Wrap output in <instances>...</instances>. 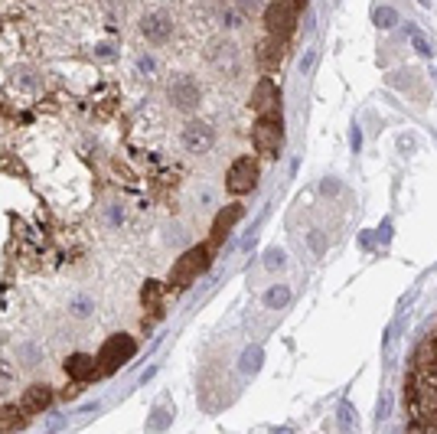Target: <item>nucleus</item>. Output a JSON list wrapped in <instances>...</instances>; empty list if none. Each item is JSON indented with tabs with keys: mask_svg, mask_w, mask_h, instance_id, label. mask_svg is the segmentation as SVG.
<instances>
[{
	"mask_svg": "<svg viewBox=\"0 0 437 434\" xmlns=\"http://www.w3.org/2000/svg\"><path fill=\"white\" fill-rule=\"evenodd\" d=\"M278 105V88L271 78H261L258 86H255V95H252V108L258 115H271V108Z\"/></svg>",
	"mask_w": 437,
	"mask_h": 434,
	"instance_id": "12",
	"label": "nucleus"
},
{
	"mask_svg": "<svg viewBox=\"0 0 437 434\" xmlns=\"http://www.w3.org/2000/svg\"><path fill=\"white\" fill-rule=\"evenodd\" d=\"M238 10H245V13H255V10L261 7V0H235Z\"/></svg>",
	"mask_w": 437,
	"mask_h": 434,
	"instance_id": "22",
	"label": "nucleus"
},
{
	"mask_svg": "<svg viewBox=\"0 0 437 434\" xmlns=\"http://www.w3.org/2000/svg\"><path fill=\"white\" fill-rule=\"evenodd\" d=\"M291 4H297V7H301V4H303V0H291Z\"/></svg>",
	"mask_w": 437,
	"mask_h": 434,
	"instance_id": "25",
	"label": "nucleus"
},
{
	"mask_svg": "<svg viewBox=\"0 0 437 434\" xmlns=\"http://www.w3.org/2000/svg\"><path fill=\"white\" fill-rule=\"evenodd\" d=\"M252 141H255V147H258L264 157H278V153H281V141H284V134H281V121L274 118V115H261V118L255 121Z\"/></svg>",
	"mask_w": 437,
	"mask_h": 434,
	"instance_id": "4",
	"label": "nucleus"
},
{
	"mask_svg": "<svg viewBox=\"0 0 437 434\" xmlns=\"http://www.w3.org/2000/svg\"><path fill=\"white\" fill-rule=\"evenodd\" d=\"M372 20H375L378 30H392V26L398 23V13H395V7H375Z\"/></svg>",
	"mask_w": 437,
	"mask_h": 434,
	"instance_id": "16",
	"label": "nucleus"
},
{
	"mask_svg": "<svg viewBox=\"0 0 437 434\" xmlns=\"http://www.w3.org/2000/svg\"><path fill=\"white\" fill-rule=\"evenodd\" d=\"M52 405V389L49 385H30V389L23 392V399H20V409L26 411V415H36V411H46Z\"/></svg>",
	"mask_w": 437,
	"mask_h": 434,
	"instance_id": "9",
	"label": "nucleus"
},
{
	"mask_svg": "<svg viewBox=\"0 0 437 434\" xmlns=\"http://www.w3.org/2000/svg\"><path fill=\"white\" fill-rule=\"evenodd\" d=\"M13 382H17V373H13V366L0 359V395H7V392L13 389Z\"/></svg>",
	"mask_w": 437,
	"mask_h": 434,
	"instance_id": "17",
	"label": "nucleus"
},
{
	"mask_svg": "<svg viewBox=\"0 0 437 434\" xmlns=\"http://www.w3.org/2000/svg\"><path fill=\"white\" fill-rule=\"evenodd\" d=\"M66 373L72 375L76 382H85V379L95 373V356H88V353H72V356L66 359Z\"/></svg>",
	"mask_w": 437,
	"mask_h": 434,
	"instance_id": "13",
	"label": "nucleus"
},
{
	"mask_svg": "<svg viewBox=\"0 0 437 434\" xmlns=\"http://www.w3.org/2000/svg\"><path fill=\"white\" fill-rule=\"evenodd\" d=\"M294 23H297V10L291 0H278V4H271L264 10V26H268L271 36H278V40H287V36L294 33Z\"/></svg>",
	"mask_w": 437,
	"mask_h": 434,
	"instance_id": "5",
	"label": "nucleus"
},
{
	"mask_svg": "<svg viewBox=\"0 0 437 434\" xmlns=\"http://www.w3.org/2000/svg\"><path fill=\"white\" fill-rule=\"evenodd\" d=\"M281 52H284V43H281L278 36H271V33H268V40H261L258 49H255V59H258L261 69H278Z\"/></svg>",
	"mask_w": 437,
	"mask_h": 434,
	"instance_id": "10",
	"label": "nucleus"
},
{
	"mask_svg": "<svg viewBox=\"0 0 437 434\" xmlns=\"http://www.w3.org/2000/svg\"><path fill=\"white\" fill-rule=\"evenodd\" d=\"M26 425V411L13 409V405H4L0 409V431H20Z\"/></svg>",
	"mask_w": 437,
	"mask_h": 434,
	"instance_id": "15",
	"label": "nucleus"
},
{
	"mask_svg": "<svg viewBox=\"0 0 437 434\" xmlns=\"http://www.w3.org/2000/svg\"><path fill=\"white\" fill-rule=\"evenodd\" d=\"M180 144L190 153H206L216 144V131H212L209 124H202V121H190V124L180 131Z\"/></svg>",
	"mask_w": 437,
	"mask_h": 434,
	"instance_id": "7",
	"label": "nucleus"
},
{
	"mask_svg": "<svg viewBox=\"0 0 437 434\" xmlns=\"http://www.w3.org/2000/svg\"><path fill=\"white\" fill-rule=\"evenodd\" d=\"M287 300H291V291L287 288H271L268 294H264V304L268 307H284Z\"/></svg>",
	"mask_w": 437,
	"mask_h": 434,
	"instance_id": "19",
	"label": "nucleus"
},
{
	"mask_svg": "<svg viewBox=\"0 0 437 434\" xmlns=\"http://www.w3.org/2000/svg\"><path fill=\"white\" fill-rule=\"evenodd\" d=\"M255 183H258V163H255L252 157H242V160H235L232 167H228V173H226L228 193L245 196V193H252L255 189Z\"/></svg>",
	"mask_w": 437,
	"mask_h": 434,
	"instance_id": "6",
	"label": "nucleus"
},
{
	"mask_svg": "<svg viewBox=\"0 0 437 434\" xmlns=\"http://www.w3.org/2000/svg\"><path fill=\"white\" fill-rule=\"evenodd\" d=\"M238 366H242V373H255V369L261 366V349L258 346L245 349V353H242V363H238Z\"/></svg>",
	"mask_w": 437,
	"mask_h": 434,
	"instance_id": "18",
	"label": "nucleus"
},
{
	"mask_svg": "<svg viewBox=\"0 0 437 434\" xmlns=\"http://www.w3.org/2000/svg\"><path fill=\"white\" fill-rule=\"evenodd\" d=\"M131 356H134V340H131L127 333H115V336L105 340V346H101L98 366H101V373H115V369H121Z\"/></svg>",
	"mask_w": 437,
	"mask_h": 434,
	"instance_id": "3",
	"label": "nucleus"
},
{
	"mask_svg": "<svg viewBox=\"0 0 437 434\" xmlns=\"http://www.w3.org/2000/svg\"><path fill=\"white\" fill-rule=\"evenodd\" d=\"M167 95H170V105H173V108H180V111H196V108H199V102H202L199 82H196L193 76H186V72L170 76Z\"/></svg>",
	"mask_w": 437,
	"mask_h": 434,
	"instance_id": "2",
	"label": "nucleus"
},
{
	"mask_svg": "<svg viewBox=\"0 0 437 434\" xmlns=\"http://www.w3.org/2000/svg\"><path fill=\"white\" fill-rule=\"evenodd\" d=\"M264 264H268V268H281V264H284V255H281V252H268V255H264Z\"/></svg>",
	"mask_w": 437,
	"mask_h": 434,
	"instance_id": "21",
	"label": "nucleus"
},
{
	"mask_svg": "<svg viewBox=\"0 0 437 434\" xmlns=\"http://www.w3.org/2000/svg\"><path fill=\"white\" fill-rule=\"evenodd\" d=\"M141 33L147 43H167L170 33H173V20H170L167 10H151L141 20Z\"/></svg>",
	"mask_w": 437,
	"mask_h": 434,
	"instance_id": "8",
	"label": "nucleus"
},
{
	"mask_svg": "<svg viewBox=\"0 0 437 434\" xmlns=\"http://www.w3.org/2000/svg\"><path fill=\"white\" fill-rule=\"evenodd\" d=\"M339 425H353V405L346 401L343 411H339Z\"/></svg>",
	"mask_w": 437,
	"mask_h": 434,
	"instance_id": "23",
	"label": "nucleus"
},
{
	"mask_svg": "<svg viewBox=\"0 0 437 434\" xmlns=\"http://www.w3.org/2000/svg\"><path fill=\"white\" fill-rule=\"evenodd\" d=\"M72 314H76V317H85V314H92V300H88V298H78L76 304H72Z\"/></svg>",
	"mask_w": 437,
	"mask_h": 434,
	"instance_id": "20",
	"label": "nucleus"
},
{
	"mask_svg": "<svg viewBox=\"0 0 437 434\" xmlns=\"http://www.w3.org/2000/svg\"><path fill=\"white\" fill-rule=\"evenodd\" d=\"M137 66H141V72H153V59H141Z\"/></svg>",
	"mask_w": 437,
	"mask_h": 434,
	"instance_id": "24",
	"label": "nucleus"
},
{
	"mask_svg": "<svg viewBox=\"0 0 437 434\" xmlns=\"http://www.w3.org/2000/svg\"><path fill=\"white\" fill-rule=\"evenodd\" d=\"M206 59H209L212 66H222L226 72H232V69H235V46L226 43V40H212V43L206 46Z\"/></svg>",
	"mask_w": 437,
	"mask_h": 434,
	"instance_id": "11",
	"label": "nucleus"
},
{
	"mask_svg": "<svg viewBox=\"0 0 437 434\" xmlns=\"http://www.w3.org/2000/svg\"><path fill=\"white\" fill-rule=\"evenodd\" d=\"M242 216V206H226L222 213L216 216V222H212V242H222L228 235V229H232V222Z\"/></svg>",
	"mask_w": 437,
	"mask_h": 434,
	"instance_id": "14",
	"label": "nucleus"
},
{
	"mask_svg": "<svg viewBox=\"0 0 437 434\" xmlns=\"http://www.w3.org/2000/svg\"><path fill=\"white\" fill-rule=\"evenodd\" d=\"M206 268H209V248H206V245L190 248V252H183V255H180V262L173 264V271H170V284L183 288V284H190L193 278H199Z\"/></svg>",
	"mask_w": 437,
	"mask_h": 434,
	"instance_id": "1",
	"label": "nucleus"
}]
</instances>
